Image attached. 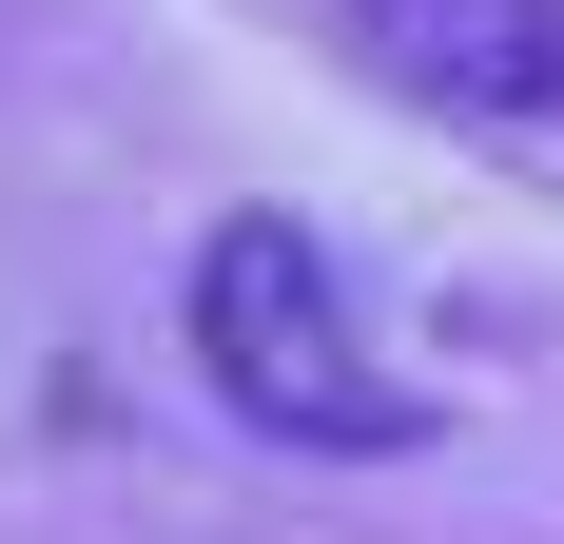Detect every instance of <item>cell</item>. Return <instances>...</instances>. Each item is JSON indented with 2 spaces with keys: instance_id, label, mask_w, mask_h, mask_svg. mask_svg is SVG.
Returning a JSON list of instances; mask_svg holds the SVG:
<instances>
[{
  "instance_id": "cell-1",
  "label": "cell",
  "mask_w": 564,
  "mask_h": 544,
  "mask_svg": "<svg viewBox=\"0 0 564 544\" xmlns=\"http://www.w3.org/2000/svg\"><path fill=\"white\" fill-rule=\"evenodd\" d=\"M195 370H215L234 428L312 447V467H370V447H429V389L370 370V312H350V272L312 253L292 215H215L195 233Z\"/></svg>"
},
{
  "instance_id": "cell-2",
  "label": "cell",
  "mask_w": 564,
  "mask_h": 544,
  "mask_svg": "<svg viewBox=\"0 0 564 544\" xmlns=\"http://www.w3.org/2000/svg\"><path fill=\"white\" fill-rule=\"evenodd\" d=\"M350 40L390 58L429 117H487V137H564V0H350Z\"/></svg>"
}]
</instances>
